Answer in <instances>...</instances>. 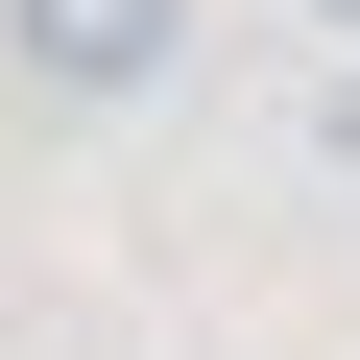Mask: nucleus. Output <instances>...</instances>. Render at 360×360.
<instances>
[{"mask_svg": "<svg viewBox=\"0 0 360 360\" xmlns=\"http://www.w3.org/2000/svg\"><path fill=\"white\" fill-rule=\"evenodd\" d=\"M0 72H25L49 120H144L168 72H193V0H0Z\"/></svg>", "mask_w": 360, "mask_h": 360, "instance_id": "nucleus-1", "label": "nucleus"}, {"mask_svg": "<svg viewBox=\"0 0 360 360\" xmlns=\"http://www.w3.org/2000/svg\"><path fill=\"white\" fill-rule=\"evenodd\" d=\"M312 168H336V193H360V49L312 72Z\"/></svg>", "mask_w": 360, "mask_h": 360, "instance_id": "nucleus-2", "label": "nucleus"}, {"mask_svg": "<svg viewBox=\"0 0 360 360\" xmlns=\"http://www.w3.org/2000/svg\"><path fill=\"white\" fill-rule=\"evenodd\" d=\"M312 25H360V0H312Z\"/></svg>", "mask_w": 360, "mask_h": 360, "instance_id": "nucleus-3", "label": "nucleus"}]
</instances>
